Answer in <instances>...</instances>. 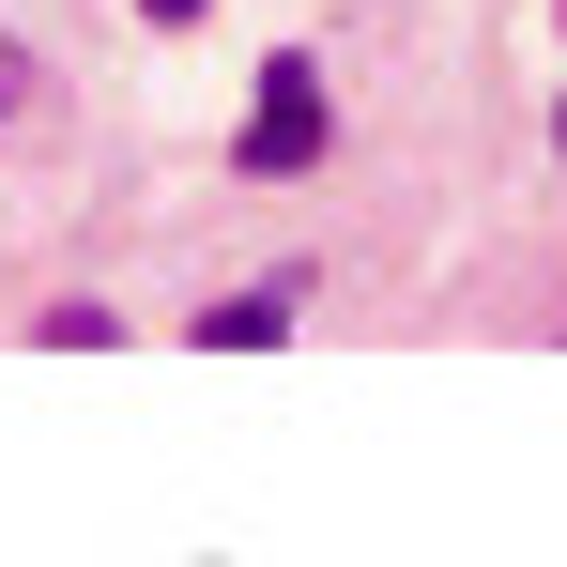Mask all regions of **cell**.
Returning <instances> with one entry per match:
<instances>
[{
    "label": "cell",
    "instance_id": "cell-3",
    "mask_svg": "<svg viewBox=\"0 0 567 567\" xmlns=\"http://www.w3.org/2000/svg\"><path fill=\"white\" fill-rule=\"evenodd\" d=\"M0 107H31V62H16V47H0Z\"/></svg>",
    "mask_w": 567,
    "mask_h": 567
},
{
    "label": "cell",
    "instance_id": "cell-1",
    "mask_svg": "<svg viewBox=\"0 0 567 567\" xmlns=\"http://www.w3.org/2000/svg\"><path fill=\"white\" fill-rule=\"evenodd\" d=\"M230 169H261V185H291V169H322V62H277V78H261V107H246V138H230Z\"/></svg>",
    "mask_w": 567,
    "mask_h": 567
},
{
    "label": "cell",
    "instance_id": "cell-5",
    "mask_svg": "<svg viewBox=\"0 0 567 567\" xmlns=\"http://www.w3.org/2000/svg\"><path fill=\"white\" fill-rule=\"evenodd\" d=\"M553 154H567V107H553Z\"/></svg>",
    "mask_w": 567,
    "mask_h": 567
},
{
    "label": "cell",
    "instance_id": "cell-4",
    "mask_svg": "<svg viewBox=\"0 0 567 567\" xmlns=\"http://www.w3.org/2000/svg\"><path fill=\"white\" fill-rule=\"evenodd\" d=\"M138 16H169V31H185V16H215V0H138Z\"/></svg>",
    "mask_w": 567,
    "mask_h": 567
},
{
    "label": "cell",
    "instance_id": "cell-2",
    "mask_svg": "<svg viewBox=\"0 0 567 567\" xmlns=\"http://www.w3.org/2000/svg\"><path fill=\"white\" fill-rule=\"evenodd\" d=\"M199 338H215V353H261V338H291V291H230V307H199Z\"/></svg>",
    "mask_w": 567,
    "mask_h": 567
},
{
    "label": "cell",
    "instance_id": "cell-6",
    "mask_svg": "<svg viewBox=\"0 0 567 567\" xmlns=\"http://www.w3.org/2000/svg\"><path fill=\"white\" fill-rule=\"evenodd\" d=\"M553 16H567V0H553Z\"/></svg>",
    "mask_w": 567,
    "mask_h": 567
}]
</instances>
